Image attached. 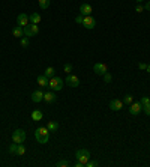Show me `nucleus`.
<instances>
[{"instance_id": "obj_1", "label": "nucleus", "mask_w": 150, "mask_h": 167, "mask_svg": "<svg viewBox=\"0 0 150 167\" xmlns=\"http://www.w3.org/2000/svg\"><path fill=\"white\" fill-rule=\"evenodd\" d=\"M35 137H36V140L39 143L45 145V143H48V140H50V131H48L47 127H39V128L35 131Z\"/></svg>"}, {"instance_id": "obj_2", "label": "nucleus", "mask_w": 150, "mask_h": 167, "mask_svg": "<svg viewBox=\"0 0 150 167\" xmlns=\"http://www.w3.org/2000/svg\"><path fill=\"white\" fill-rule=\"evenodd\" d=\"M48 86H50V89L51 91H54V92H59V91H62L63 89V80L60 78V77H51L50 80H48Z\"/></svg>"}, {"instance_id": "obj_3", "label": "nucleus", "mask_w": 150, "mask_h": 167, "mask_svg": "<svg viewBox=\"0 0 150 167\" xmlns=\"http://www.w3.org/2000/svg\"><path fill=\"white\" fill-rule=\"evenodd\" d=\"M75 158H77V161H80L81 164H87V161L90 160V152L87 150V149H78L77 150V154H75Z\"/></svg>"}, {"instance_id": "obj_4", "label": "nucleus", "mask_w": 150, "mask_h": 167, "mask_svg": "<svg viewBox=\"0 0 150 167\" xmlns=\"http://www.w3.org/2000/svg\"><path fill=\"white\" fill-rule=\"evenodd\" d=\"M24 29V36L27 38H32V36H36L38 33H39V27H38V24H33V23H29L26 27H23Z\"/></svg>"}, {"instance_id": "obj_5", "label": "nucleus", "mask_w": 150, "mask_h": 167, "mask_svg": "<svg viewBox=\"0 0 150 167\" xmlns=\"http://www.w3.org/2000/svg\"><path fill=\"white\" fill-rule=\"evenodd\" d=\"M65 83H66L68 86H71V87H78V86H80V78L74 74H68Z\"/></svg>"}, {"instance_id": "obj_6", "label": "nucleus", "mask_w": 150, "mask_h": 167, "mask_svg": "<svg viewBox=\"0 0 150 167\" xmlns=\"http://www.w3.org/2000/svg\"><path fill=\"white\" fill-rule=\"evenodd\" d=\"M12 140H14L15 143H24V140H26V132L23 130H15L14 134H12Z\"/></svg>"}, {"instance_id": "obj_7", "label": "nucleus", "mask_w": 150, "mask_h": 167, "mask_svg": "<svg viewBox=\"0 0 150 167\" xmlns=\"http://www.w3.org/2000/svg\"><path fill=\"white\" fill-rule=\"evenodd\" d=\"M93 71L96 75H104L105 72H108V66L105 63H95Z\"/></svg>"}, {"instance_id": "obj_8", "label": "nucleus", "mask_w": 150, "mask_h": 167, "mask_svg": "<svg viewBox=\"0 0 150 167\" xmlns=\"http://www.w3.org/2000/svg\"><path fill=\"white\" fill-rule=\"evenodd\" d=\"M143 111V106H141V102L138 101V102H132L131 106H129V113H131L132 116H137V114H140Z\"/></svg>"}, {"instance_id": "obj_9", "label": "nucleus", "mask_w": 150, "mask_h": 167, "mask_svg": "<svg viewBox=\"0 0 150 167\" xmlns=\"http://www.w3.org/2000/svg\"><path fill=\"white\" fill-rule=\"evenodd\" d=\"M83 26L86 27V29H95V26H96V20L92 17V15H87V17H84L83 20Z\"/></svg>"}, {"instance_id": "obj_10", "label": "nucleus", "mask_w": 150, "mask_h": 167, "mask_svg": "<svg viewBox=\"0 0 150 167\" xmlns=\"http://www.w3.org/2000/svg\"><path fill=\"white\" fill-rule=\"evenodd\" d=\"M110 109L112 111H119L123 109V101H120V99H117V98H114L110 101Z\"/></svg>"}, {"instance_id": "obj_11", "label": "nucleus", "mask_w": 150, "mask_h": 167, "mask_svg": "<svg viewBox=\"0 0 150 167\" xmlns=\"http://www.w3.org/2000/svg\"><path fill=\"white\" fill-rule=\"evenodd\" d=\"M92 12H93V9H92V6H90L89 3H83V5L80 6V14H81V15L87 17V15H92Z\"/></svg>"}, {"instance_id": "obj_12", "label": "nucleus", "mask_w": 150, "mask_h": 167, "mask_svg": "<svg viewBox=\"0 0 150 167\" xmlns=\"http://www.w3.org/2000/svg\"><path fill=\"white\" fill-rule=\"evenodd\" d=\"M29 23H30V20H29V15H27V14H20L18 17H17V24L21 26V27H26Z\"/></svg>"}, {"instance_id": "obj_13", "label": "nucleus", "mask_w": 150, "mask_h": 167, "mask_svg": "<svg viewBox=\"0 0 150 167\" xmlns=\"http://www.w3.org/2000/svg\"><path fill=\"white\" fill-rule=\"evenodd\" d=\"M56 99H57V96H56V93H54V91H53V92L44 93V101H45V102L51 104V102H54Z\"/></svg>"}, {"instance_id": "obj_14", "label": "nucleus", "mask_w": 150, "mask_h": 167, "mask_svg": "<svg viewBox=\"0 0 150 167\" xmlns=\"http://www.w3.org/2000/svg\"><path fill=\"white\" fill-rule=\"evenodd\" d=\"M48 77L45 74H42V75H38V78H36V81H38V84L41 86V87H45V86H48Z\"/></svg>"}, {"instance_id": "obj_15", "label": "nucleus", "mask_w": 150, "mask_h": 167, "mask_svg": "<svg viewBox=\"0 0 150 167\" xmlns=\"http://www.w3.org/2000/svg\"><path fill=\"white\" fill-rule=\"evenodd\" d=\"M32 101H33V102H41V101H44V92H42V91H35V92L32 93Z\"/></svg>"}, {"instance_id": "obj_16", "label": "nucleus", "mask_w": 150, "mask_h": 167, "mask_svg": "<svg viewBox=\"0 0 150 167\" xmlns=\"http://www.w3.org/2000/svg\"><path fill=\"white\" fill-rule=\"evenodd\" d=\"M12 35H14L15 38H23L24 36V29H23L21 26L14 27V29H12Z\"/></svg>"}, {"instance_id": "obj_17", "label": "nucleus", "mask_w": 150, "mask_h": 167, "mask_svg": "<svg viewBox=\"0 0 150 167\" xmlns=\"http://www.w3.org/2000/svg\"><path fill=\"white\" fill-rule=\"evenodd\" d=\"M47 128H48L50 132H56V131L59 130V122H56V121H50L48 125H47Z\"/></svg>"}, {"instance_id": "obj_18", "label": "nucleus", "mask_w": 150, "mask_h": 167, "mask_svg": "<svg viewBox=\"0 0 150 167\" xmlns=\"http://www.w3.org/2000/svg\"><path fill=\"white\" fill-rule=\"evenodd\" d=\"M29 20H30V23H33V24H39V23H41V15H39L38 12H33V14L29 15Z\"/></svg>"}, {"instance_id": "obj_19", "label": "nucleus", "mask_w": 150, "mask_h": 167, "mask_svg": "<svg viewBox=\"0 0 150 167\" xmlns=\"http://www.w3.org/2000/svg\"><path fill=\"white\" fill-rule=\"evenodd\" d=\"M44 117V114H42V111L41 110H33L32 111V119L33 121H41Z\"/></svg>"}, {"instance_id": "obj_20", "label": "nucleus", "mask_w": 150, "mask_h": 167, "mask_svg": "<svg viewBox=\"0 0 150 167\" xmlns=\"http://www.w3.org/2000/svg\"><path fill=\"white\" fill-rule=\"evenodd\" d=\"M44 74L47 75L48 78H51V77H54V74H56V71H54V68H53V66H48V68L45 69V72H44Z\"/></svg>"}, {"instance_id": "obj_21", "label": "nucleus", "mask_w": 150, "mask_h": 167, "mask_svg": "<svg viewBox=\"0 0 150 167\" xmlns=\"http://www.w3.org/2000/svg\"><path fill=\"white\" fill-rule=\"evenodd\" d=\"M15 154H17V155H20V157L26 154V148L23 146V143H18V145H17V152H15Z\"/></svg>"}, {"instance_id": "obj_22", "label": "nucleus", "mask_w": 150, "mask_h": 167, "mask_svg": "<svg viewBox=\"0 0 150 167\" xmlns=\"http://www.w3.org/2000/svg\"><path fill=\"white\" fill-rule=\"evenodd\" d=\"M132 102H134V98H132V95H125V98H123V104H128V106H131Z\"/></svg>"}, {"instance_id": "obj_23", "label": "nucleus", "mask_w": 150, "mask_h": 167, "mask_svg": "<svg viewBox=\"0 0 150 167\" xmlns=\"http://www.w3.org/2000/svg\"><path fill=\"white\" fill-rule=\"evenodd\" d=\"M39 6H41L42 9H47V8L50 6V0H39Z\"/></svg>"}, {"instance_id": "obj_24", "label": "nucleus", "mask_w": 150, "mask_h": 167, "mask_svg": "<svg viewBox=\"0 0 150 167\" xmlns=\"http://www.w3.org/2000/svg\"><path fill=\"white\" fill-rule=\"evenodd\" d=\"M138 68H140V69H146L147 72H150V65H147V63L140 62V63H138Z\"/></svg>"}, {"instance_id": "obj_25", "label": "nucleus", "mask_w": 150, "mask_h": 167, "mask_svg": "<svg viewBox=\"0 0 150 167\" xmlns=\"http://www.w3.org/2000/svg\"><path fill=\"white\" fill-rule=\"evenodd\" d=\"M29 44H30V42H29V38H27V36L21 38V47H23V48H27V47H29Z\"/></svg>"}, {"instance_id": "obj_26", "label": "nucleus", "mask_w": 150, "mask_h": 167, "mask_svg": "<svg viewBox=\"0 0 150 167\" xmlns=\"http://www.w3.org/2000/svg\"><path fill=\"white\" fill-rule=\"evenodd\" d=\"M140 102H141V106H149V104H150V98H149V96H143V98L140 99Z\"/></svg>"}, {"instance_id": "obj_27", "label": "nucleus", "mask_w": 150, "mask_h": 167, "mask_svg": "<svg viewBox=\"0 0 150 167\" xmlns=\"http://www.w3.org/2000/svg\"><path fill=\"white\" fill-rule=\"evenodd\" d=\"M102 77H104V81H105V83H111L112 77H111V74H110V72H105Z\"/></svg>"}, {"instance_id": "obj_28", "label": "nucleus", "mask_w": 150, "mask_h": 167, "mask_svg": "<svg viewBox=\"0 0 150 167\" xmlns=\"http://www.w3.org/2000/svg\"><path fill=\"white\" fill-rule=\"evenodd\" d=\"M63 69H65V72H66V74H71V72H72V65H71V63H66Z\"/></svg>"}, {"instance_id": "obj_29", "label": "nucleus", "mask_w": 150, "mask_h": 167, "mask_svg": "<svg viewBox=\"0 0 150 167\" xmlns=\"http://www.w3.org/2000/svg\"><path fill=\"white\" fill-rule=\"evenodd\" d=\"M56 166L57 167H68V166H69V163H68V161H65V160H62V161H59V163H57Z\"/></svg>"}, {"instance_id": "obj_30", "label": "nucleus", "mask_w": 150, "mask_h": 167, "mask_svg": "<svg viewBox=\"0 0 150 167\" xmlns=\"http://www.w3.org/2000/svg\"><path fill=\"white\" fill-rule=\"evenodd\" d=\"M17 145H18V143H15V142H14V145H11V146H9V152H11V154H15V152H17Z\"/></svg>"}, {"instance_id": "obj_31", "label": "nucleus", "mask_w": 150, "mask_h": 167, "mask_svg": "<svg viewBox=\"0 0 150 167\" xmlns=\"http://www.w3.org/2000/svg\"><path fill=\"white\" fill-rule=\"evenodd\" d=\"M83 20H84V15H81V14H80V15H77V17H75V23L83 24Z\"/></svg>"}, {"instance_id": "obj_32", "label": "nucleus", "mask_w": 150, "mask_h": 167, "mask_svg": "<svg viewBox=\"0 0 150 167\" xmlns=\"http://www.w3.org/2000/svg\"><path fill=\"white\" fill-rule=\"evenodd\" d=\"M143 111H144L147 116H150V104L149 106H143Z\"/></svg>"}, {"instance_id": "obj_33", "label": "nucleus", "mask_w": 150, "mask_h": 167, "mask_svg": "<svg viewBox=\"0 0 150 167\" xmlns=\"http://www.w3.org/2000/svg\"><path fill=\"white\" fill-rule=\"evenodd\" d=\"M86 166H87V167H96V166H98V163H96V161H90V160H89Z\"/></svg>"}, {"instance_id": "obj_34", "label": "nucleus", "mask_w": 150, "mask_h": 167, "mask_svg": "<svg viewBox=\"0 0 150 167\" xmlns=\"http://www.w3.org/2000/svg\"><path fill=\"white\" fill-rule=\"evenodd\" d=\"M135 11H137V12H143V11H144V6H141V5H137Z\"/></svg>"}, {"instance_id": "obj_35", "label": "nucleus", "mask_w": 150, "mask_h": 167, "mask_svg": "<svg viewBox=\"0 0 150 167\" xmlns=\"http://www.w3.org/2000/svg\"><path fill=\"white\" fill-rule=\"evenodd\" d=\"M144 9H146V11H149V12H150V2H147V3L144 5Z\"/></svg>"}, {"instance_id": "obj_36", "label": "nucleus", "mask_w": 150, "mask_h": 167, "mask_svg": "<svg viewBox=\"0 0 150 167\" xmlns=\"http://www.w3.org/2000/svg\"><path fill=\"white\" fill-rule=\"evenodd\" d=\"M135 2H137V3H141V2H143V0H135Z\"/></svg>"}]
</instances>
